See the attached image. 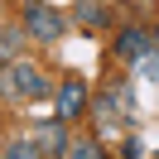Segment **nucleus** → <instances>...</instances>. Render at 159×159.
Masks as SVG:
<instances>
[{"label":"nucleus","instance_id":"0eeeda50","mask_svg":"<svg viewBox=\"0 0 159 159\" xmlns=\"http://www.w3.org/2000/svg\"><path fill=\"white\" fill-rule=\"evenodd\" d=\"M106 149L97 145V140H68V149H63V159H101Z\"/></svg>","mask_w":159,"mask_h":159},{"label":"nucleus","instance_id":"423d86ee","mask_svg":"<svg viewBox=\"0 0 159 159\" xmlns=\"http://www.w3.org/2000/svg\"><path fill=\"white\" fill-rule=\"evenodd\" d=\"M72 15H77V24L87 34H101L111 24V15H106V5H101V0H77V5H72Z\"/></svg>","mask_w":159,"mask_h":159},{"label":"nucleus","instance_id":"1a4fd4ad","mask_svg":"<svg viewBox=\"0 0 159 159\" xmlns=\"http://www.w3.org/2000/svg\"><path fill=\"white\" fill-rule=\"evenodd\" d=\"M15 48H20V34H0V58H15Z\"/></svg>","mask_w":159,"mask_h":159},{"label":"nucleus","instance_id":"6e6552de","mask_svg":"<svg viewBox=\"0 0 159 159\" xmlns=\"http://www.w3.org/2000/svg\"><path fill=\"white\" fill-rule=\"evenodd\" d=\"M0 154H5V159H43L39 154V140H10Z\"/></svg>","mask_w":159,"mask_h":159},{"label":"nucleus","instance_id":"20e7f679","mask_svg":"<svg viewBox=\"0 0 159 159\" xmlns=\"http://www.w3.org/2000/svg\"><path fill=\"white\" fill-rule=\"evenodd\" d=\"M154 48V29H145V24H125V29L116 34V53L125 63H135L140 53H149Z\"/></svg>","mask_w":159,"mask_h":159},{"label":"nucleus","instance_id":"f03ea898","mask_svg":"<svg viewBox=\"0 0 159 159\" xmlns=\"http://www.w3.org/2000/svg\"><path fill=\"white\" fill-rule=\"evenodd\" d=\"M10 77H15V87H20V101H43L53 92L48 72H43L39 63H29V58H15L10 63Z\"/></svg>","mask_w":159,"mask_h":159},{"label":"nucleus","instance_id":"7ed1b4c3","mask_svg":"<svg viewBox=\"0 0 159 159\" xmlns=\"http://www.w3.org/2000/svg\"><path fill=\"white\" fill-rule=\"evenodd\" d=\"M87 82H82V77H63L58 82V116L63 120H82V116H87Z\"/></svg>","mask_w":159,"mask_h":159},{"label":"nucleus","instance_id":"9d476101","mask_svg":"<svg viewBox=\"0 0 159 159\" xmlns=\"http://www.w3.org/2000/svg\"><path fill=\"white\" fill-rule=\"evenodd\" d=\"M154 48H159V29H154Z\"/></svg>","mask_w":159,"mask_h":159},{"label":"nucleus","instance_id":"39448f33","mask_svg":"<svg viewBox=\"0 0 159 159\" xmlns=\"http://www.w3.org/2000/svg\"><path fill=\"white\" fill-rule=\"evenodd\" d=\"M34 140H39V154H48V159H63V149H68V120H48V125H39L34 130Z\"/></svg>","mask_w":159,"mask_h":159},{"label":"nucleus","instance_id":"f257e3e1","mask_svg":"<svg viewBox=\"0 0 159 159\" xmlns=\"http://www.w3.org/2000/svg\"><path fill=\"white\" fill-rule=\"evenodd\" d=\"M20 24H24V39H34V43H58L63 34H68V20H63L53 5H43V0H29V5H24Z\"/></svg>","mask_w":159,"mask_h":159}]
</instances>
